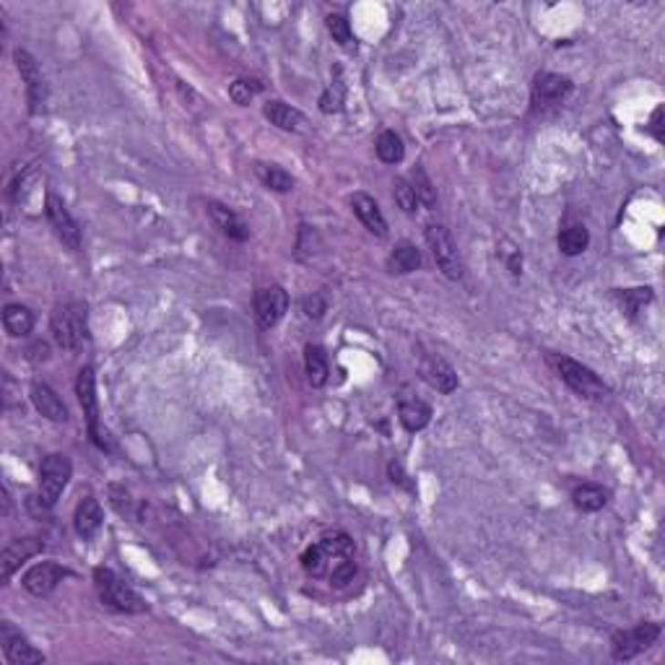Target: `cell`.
Returning <instances> with one entry per match:
<instances>
[{
	"label": "cell",
	"instance_id": "1",
	"mask_svg": "<svg viewBox=\"0 0 665 665\" xmlns=\"http://www.w3.org/2000/svg\"><path fill=\"white\" fill-rule=\"evenodd\" d=\"M94 587H97V596L102 600V606H107L115 614L136 616L149 611V603L143 600V596L136 593L109 566H97L94 569Z\"/></svg>",
	"mask_w": 665,
	"mask_h": 665
},
{
	"label": "cell",
	"instance_id": "2",
	"mask_svg": "<svg viewBox=\"0 0 665 665\" xmlns=\"http://www.w3.org/2000/svg\"><path fill=\"white\" fill-rule=\"evenodd\" d=\"M50 333L63 351H78L88 338V312L84 302H66L52 309Z\"/></svg>",
	"mask_w": 665,
	"mask_h": 665
},
{
	"label": "cell",
	"instance_id": "3",
	"mask_svg": "<svg viewBox=\"0 0 665 665\" xmlns=\"http://www.w3.org/2000/svg\"><path fill=\"white\" fill-rule=\"evenodd\" d=\"M551 364H554V369H556V375L564 385L585 400H603L608 395V385L580 361L564 357V354H554Z\"/></svg>",
	"mask_w": 665,
	"mask_h": 665
},
{
	"label": "cell",
	"instance_id": "4",
	"mask_svg": "<svg viewBox=\"0 0 665 665\" xmlns=\"http://www.w3.org/2000/svg\"><path fill=\"white\" fill-rule=\"evenodd\" d=\"M76 395H78V403H81V410H84V416H86V427H88V437H91V442L97 444L102 452H109V450H112V442H109L107 429L99 427L97 375H94V367H91V364L81 367V372H78V377H76Z\"/></svg>",
	"mask_w": 665,
	"mask_h": 665
},
{
	"label": "cell",
	"instance_id": "5",
	"mask_svg": "<svg viewBox=\"0 0 665 665\" xmlns=\"http://www.w3.org/2000/svg\"><path fill=\"white\" fill-rule=\"evenodd\" d=\"M73 476V462L63 452H52L39 465V504L45 510H52L57 499L63 496Z\"/></svg>",
	"mask_w": 665,
	"mask_h": 665
},
{
	"label": "cell",
	"instance_id": "6",
	"mask_svg": "<svg viewBox=\"0 0 665 665\" xmlns=\"http://www.w3.org/2000/svg\"><path fill=\"white\" fill-rule=\"evenodd\" d=\"M424 237H427L429 250H431V257L437 263V268L442 271L444 278L450 281H461L462 278V260L461 253H458V244L455 239L450 234V229L440 222L427 223L424 229Z\"/></svg>",
	"mask_w": 665,
	"mask_h": 665
},
{
	"label": "cell",
	"instance_id": "7",
	"mask_svg": "<svg viewBox=\"0 0 665 665\" xmlns=\"http://www.w3.org/2000/svg\"><path fill=\"white\" fill-rule=\"evenodd\" d=\"M660 631L663 629H660L658 621H639L631 629L614 631V637H611V655H614V660H618V663L634 660L639 652H645V649H649L658 642Z\"/></svg>",
	"mask_w": 665,
	"mask_h": 665
},
{
	"label": "cell",
	"instance_id": "8",
	"mask_svg": "<svg viewBox=\"0 0 665 665\" xmlns=\"http://www.w3.org/2000/svg\"><path fill=\"white\" fill-rule=\"evenodd\" d=\"M575 91V84L572 78H566L562 73H538L535 81H533V88H530V109L533 112H551L556 107H562Z\"/></svg>",
	"mask_w": 665,
	"mask_h": 665
},
{
	"label": "cell",
	"instance_id": "9",
	"mask_svg": "<svg viewBox=\"0 0 665 665\" xmlns=\"http://www.w3.org/2000/svg\"><path fill=\"white\" fill-rule=\"evenodd\" d=\"M45 216L50 222L55 237L63 242V247H68L70 253H78L81 250V226L73 219V213L68 211V205L63 203L60 195L47 192V198H45Z\"/></svg>",
	"mask_w": 665,
	"mask_h": 665
},
{
	"label": "cell",
	"instance_id": "10",
	"mask_svg": "<svg viewBox=\"0 0 665 665\" xmlns=\"http://www.w3.org/2000/svg\"><path fill=\"white\" fill-rule=\"evenodd\" d=\"M14 63H16L18 76L21 81L26 86V102H29V112L36 115L45 102H47V84H45V76H42V68L36 63V57L29 50H21L16 47L14 50Z\"/></svg>",
	"mask_w": 665,
	"mask_h": 665
},
{
	"label": "cell",
	"instance_id": "11",
	"mask_svg": "<svg viewBox=\"0 0 665 665\" xmlns=\"http://www.w3.org/2000/svg\"><path fill=\"white\" fill-rule=\"evenodd\" d=\"M253 309H255V320L263 330H271L275 325L284 320L286 309H289V294L284 286L271 284V286H263L255 291V299H253Z\"/></svg>",
	"mask_w": 665,
	"mask_h": 665
},
{
	"label": "cell",
	"instance_id": "12",
	"mask_svg": "<svg viewBox=\"0 0 665 665\" xmlns=\"http://www.w3.org/2000/svg\"><path fill=\"white\" fill-rule=\"evenodd\" d=\"M419 377L427 382L431 390L442 392V395L455 392L458 385H461L458 372L440 354H434V351H421L419 354Z\"/></svg>",
	"mask_w": 665,
	"mask_h": 665
},
{
	"label": "cell",
	"instance_id": "13",
	"mask_svg": "<svg viewBox=\"0 0 665 665\" xmlns=\"http://www.w3.org/2000/svg\"><path fill=\"white\" fill-rule=\"evenodd\" d=\"M0 648H3L5 663L11 665L45 663V655H42L35 645H29V639H26L11 621H3V624H0Z\"/></svg>",
	"mask_w": 665,
	"mask_h": 665
},
{
	"label": "cell",
	"instance_id": "14",
	"mask_svg": "<svg viewBox=\"0 0 665 665\" xmlns=\"http://www.w3.org/2000/svg\"><path fill=\"white\" fill-rule=\"evenodd\" d=\"M66 577H70L68 566H63V564L57 562H36L24 572L21 585H24L26 593H32L36 597H45L50 596L52 590L66 580Z\"/></svg>",
	"mask_w": 665,
	"mask_h": 665
},
{
	"label": "cell",
	"instance_id": "15",
	"mask_svg": "<svg viewBox=\"0 0 665 665\" xmlns=\"http://www.w3.org/2000/svg\"><path fill=\"white\" fill-rule=\"evenodd\" d=\"M42 551H45L42 538H16V541H11L0 554V577H3V582L11 580L16 575V569H21V564L39 556Z\"/></svg>",
	"mask_w": 665,
	"mask_h": 665
},
{
	"label": "cell",
	"instance_id": "16",
	"mask_svg": "<svg viewBox=\"0 0 665 665\" xmlns=\"http://www.w3.org/2000/svg\"><path fill=\"white\" fill-rule=\"evenodd\" d=\"M263 115L284 133H307L309 119L305 118V112H299L296 107L281 102V99H268L263 104Z\"/></svg>",
	"mask_w": 665,
	"mask_h": 665
},
{
	"label": "cell",
	"instance_id": "17",
	"mask_svg": "<svg viewBox=\"0 0 665 665\" xmlns=\"http://www.w3.org/2000/svg\"><path fill=\"white\" fill-rule=\"evenodd\" d=\"M29 398H32V406L36 409V413L47 421H55V424H66L70 419L68 406L63 403V398L57 392L52 390L50 385L45 382H35L32 390H29Z\"/></svg>",
	"mask_w": 665,
	"mask_h": 665
},
{
	"label": "cell",
	"instance_id": "18",
	"mask_svg": "<svg viewBox=\"0 0 665 665\" xmlns=\"http://www.w3.org/2000/svg\"><path fill=\"white\" fill-rule=\"evenodd\" d=\"M398 419H400V424H403L406 431L416 434V431L429 427V421H431V406H429L427 400L410 395L409 390H403L400 398H398Z\"/></svg>",
	"mask_w": 665,
	"mask_h": 665
},
{
	"label": "cell",
	"instance_id": "19",
	"mask_svg": "<svg viewBox=\"0 0 665 665\" xmlns=\"http://www.w3.org/2000/svg\"><path fill=\"white\" fill-rule=\"evenodd\" d=\"M104 523V512L102 504L97 496H84L78 504H76V512H73V528L78 533V538L84 541H91L99 530H102Z\"/></svg>",
	"mask_w": 665,
	"mask_h": 665
},
{
	"label": "cell",
	"instance_id": "20",
	"mask_svg": "<svg viewBox=\"0 0 665 665\" xmlns=\"http://www.w3.org/2000/svg\"><path fill=\"white\" fill-rule=\"evenodd\" d=\"M348 203H351L354 216L364 223L367 232H372L375 237H388V222H385V216H382V211H379V205H377V201L372 195H367V192H354Z\"/></svg>",
	"mask_w": 665,
	"mask_h": 665
},
{
	"label": "cell",
	"instance_id": "21",
	"mask_svg": "<svg viewBox=\"0 0 665 665\" xmlns=\"http://www.w3.org/2000/svg\"><path fill=\"white\" fill-rule=\"evenodd\" d=\"M208 216H211L213 226L222 232L223 237L234 239V242H247L250 239V229H247V223L239 219L234 208L219 203V201H211L208 203Z\"/></svg>",
	"mask_w": 665,
	"mask_h": 665
},
{
	"label": "cell",
	"instance_id": "22",
	"mask_svg": "<svg viewBox=\"0 0 665 665\" xmlns=\"http://www.w3.org/2000/svg\"><path fill=\"white\" fill-rule=\"evenodd\" d=\"M419 268H421V250H419L413 242H409V239L398 242L395 250L390 253V257H388V271H390V274L406 275L413 274V271H419Z\"/></svg>",
	"mask_w": 665,
	"mask_h": 665
},
{
	"label": "cell",
	"instance_id": "23",
	"mask_svg": "<svg viewBox=\"0 0 665 665\" xmlns=\"http://www.w3.org/2000/svg\"><path fill=\"white\" fill-rule=\"evenodd\" d=\"M3 327L11 338H26L35 330V312L26 305H5L3 307Z\"/></svg>",
	"mask_w": 665,
	"mask_h": 665
},
{
	"label": "cell",
	"instance_id": "24",
	"mask_svg": "<svg viewBox=\"0 0 665 665\" xmlns=\"http://www.w3.org/2000/svg\"><path fill=\"white\" fill-rule=\"evenodd\" d=\"M338 559H346V556H333L327 548L317 541V544H312V546L305 548V554H302V569L307 572L309 577H327V572H330V566L338 562Z\"/></svg>",
	"mask_w": 665,
	"mask_h": 665
},
{
	"label": "cell",
	"instance_id": "25",
	"mask_svg": "<svg viewBox=\"0 0 665 665\" xmlns=\"http://www.w3.org/2000/svg\"><path fill=\"white\" fill-rule=\"evenodd\" d=\"M305 372L312 388H323L330 377V364H327V354L323 346L317 343H307L305 346Z\"/></svg>",
	"mask_w": 665,
	"mask_h": 665
},
{
	"label": "cell",
	"instance_id": "26",
	"mask_svg": "<svg viewBox=\"0 0 665 665\" xmlns=\"http://www.w3.org/2000/svg\"><path fill=\"white\" fill-rule=\"evenodd\" d=\"M572 502L580 512H600L608 504V492L597 483H577L572 489Z\"/></svg>",
	"mask_w": 665,
	"mask_h": 665
},
{
	"label": "cell",
	"instance_id": "27",
	"mask_svg": "<svg viewBox=\"0 0 665 665\" xmlns=\"http://www.w3.org/2000/svg\"><path fill=\"white\" fill-rule=\"evenodd\" d=\"M556 242H559L562 255L577 257L590 247V232H587L582 223H572V226H566V229L559 232V239H556Z\"/></svg>",
	"mask_w": 665,
	"mask_h": 665
},
{
	"label": "cell",
	"instance_id": "28",
	"mask_svg": "<svg viewBox=\"0 0 665 665\" xmlns=\"http://www.w3.org/2000/svg\"><path fill=\"white\" fill-rule=\"evenodd\" d=\"M375 151L382 164H400L406 156V146H403V138L395 130H382L375 140Z\"/></svg>",
	"mask_w": 665,
	"mask_h": 665
},
{
	"label": "cell",
	"instance_id": "29",
	"mask_svg": "<svg viewBox=\"0 0 665 665\" xmlns=\"http://www.w3.org/2000/svg\"><path fill=\"white\" fill-rule=\"evenodd\" d=\"M409 182L413 192H416V198H419V205H427L429 211H434L437 208V188L429 180L427 171L421 170V167H413L409 174Z\"/></svg>",
	"mask_w": 665,
	"mask_h": 665
},
{
	"label": "cell",
	"instance_id": "30",
	"mask_svg": "<svg viewBox=\"0 0 665 665\" xmlns=\"http://www.w3.org/2000/svg\"><path fill=\"white\" fill-rule=\"evenodd\" d=\"M257 177L265 188L274 190V192H291L294 190V177L275 164H257Z\"/></svg>",
	"mask_w": 665,
	"mask_h": 665
},
{
	"label": "cell",
	"instance_id": "31",
	"mask_svg": "<svg viewBox=\"0 0 665 665\" xmlns=\"http://www.w3.org/2000/svg\"><path fill=\"white\" fill-rule=\"evenodd\" d=\"M616 299H618L621 309H624L629 317H634L637 312L645 309V305H649V302L655 299V294H652L649 286H639V289H618L616 291Z\"/></svg>",
	"mask_w": 665,
	"mask_h": 665
},
{
	"label": "cell",
	"instance_id": "32",
	"mask_svg": "<svg viewBox=\"0 0 665 665\" xmlns=\"http://www.w3.org/2000/svg\"><path fill=\"white\" fill-rule=\"evenodd\" d=\"M325 26H327V32L333 36V42H338L343 50H354L357 47L351 24H348V18L343 16V14H330V16L325 18Z\"/></svg>",
	"mask_w": 665,
	"mask_h": 665
},
{
	"label": "cell",
	"instance_id": "33",
	"mask_svg": "<svg viewBox=\"0 0 665 665\" xmlns=\"http://www.w3.org/2000/svg\"><path fill=\"white\" fill-rule=\"evenodd\" d=\"M392 198H395V203H398V208H400L403 213L416 216V211H419V198H416V192H413V188H410V182L406 177H395V180H392Z\"/></svg>",
	"mask_w": 665,
	"mask_h": 665
},
{
	"label": "cell",
	"instance_id": "34",
	"mask_svg": "<svg viewBox=\"0 0 665 665\" xmlns=\"http://www.w3.org/2000/svg\"><path fill=\"white\" fill-rule=\"evenodd\" d=\"M343 104H346V86L343 81H333V84L327 86L323 91V97H320V109H323L325 115H336V112H341Z\"/></svg>",
	"mask_w": 665,
	"mask_h": 665
},
{
	"label": "cell",
	"instance_id": "35",
	"mask_svg": "<svg viewBox=\"0 0 665 665\" xmlns=\"http://www.w3.org/2000/svg\"><path fill=\"white\" fill-rule=\"evenodd\" d=\"M260 88L263 86L253 81V78H237L234 84L229 86V97H232V102L239 104V107H247V104L255 99L257 94H260Z\"/></svg>",
	"mask_w": 665,
	"mask_h": 665
},
{
	"label": "cell",
	"instance_id": "36",
	"mask_svg": "<svg viewBox=\"0 0 665 665\" xmlns=\"http://www.w3.org/2000/svg\"><path fill=\"white\" fill-rule=\"evenodd\" d=\"M354 575H357V562H354V556H346V559H338L330 566L327 580H330L333 587H346L348 582L354 580Z\"/></svg>",
	"mask_w": 665,
	"mask_h": 665
},
{
	"label": "cell",
	"instance_id": "37",
	"mask_svg": "<svg viewBox=\"0 0 665 665\" xmlns=\"http://www.w3.org/2000/svg\"><path fill=\"white\" fill-rule=\"evenodd\" d=\"M302 312L307 315L309 320H320L325 312H327V299L323 294H309L302 299Z\"/></svg>",
	"mask_w": 665,
	"mask_h": 665
},
{
	"label": "cell",
	"instance_id": "38",
	"mask_svg": "<svg viewBox=\"0 0 665 665\" xmlns=\"http://www.w3.org/2000/svg\"><path fill=\"white\" fill-rule=\"evenodd\" d=\"M388 476H390L392 483H398V486H403V489H409L410 494H416V486L410 483L409 476H406V471H403V465L398 461H392L390 465H388Z\"/></svg>",
	"mask_w": 665,
	"mask_h": 665
},
{
	"label": "cell",
	"instance_id": "39",
	"mask_svg": "<svg viewBox=\"0 0 665 665\" xmlns=\"http://www.w3.org/2000/svg\"><path fill=\"white\" fill-rule=\"evenodd\" d=\"M504 253V263H507V268H510L512 275H520L523 274V253L507 242V250H502Z\"/></svg>",
	"mask_w": 665,
	"mask_h": 665
},
{
	"label": "cell",
	"instance_id": "40",
	"mask_svg": "<svg viewBox=\"0 0 665 665\" xmlns=\"http://www.w3.org/2000/svg\"><path fill=\"white\" fill-rule=\"evenodd\" d=\"M648 130L655 136L658 143H663V107H660V104L655 107V112H652V118H649Z\"/></svg>",
	"mask_w": 665,
	"mask_h": 665
},
{
	"label": "cell",
	"instance_id": "41",
	"mask_svg": "<svg viewBox=\"0 0 665 665\" xmlns=\"http://www.w3.org/2000/svg\"><path fill=\"white\" fill-rule=\"evenodd\" d=\"M26 358H32V361H47V358H50V346L45 341L32 343V346L26 348Z\"/></svg>",
	"mask_w": 665,
	"mask_h": 665
}]
</instances>
